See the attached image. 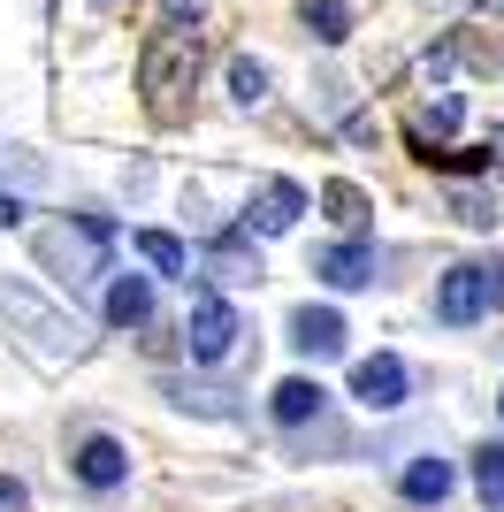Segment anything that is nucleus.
<instances>
[{"label":"nucleus","mask_w":504,"mask_h":512,"mask_svg":"<svg viewBox=\"0 0 504 512\" xmlns=\"http://www.w3.org/2000/svg\"><path fill=\"white\" fill-rule=\"evenodd\" d=\"M0 169H16L23 184H46V169H39V153H23V146H8V161H0Z\"/></svg>","instance_id":"23"},{"label":"nucleus","mask_w":504,"mask_h":512,"mask_svg":"<svg viewBox=\"0 0 504 512\" xmlns=\"http://www.w3.org/2000/svg\"><path fill=\"white\" fill-rule=\"evenodd\" d=\"M314 276L329 283V291H375L382 283V253L367 245V237H336V245L314 253Z\"/></svg>","instance_id":"6"},{"label":"nucleus","mask_w":504,"mask_h":512,"mask_svg":"<svg viewBox=\"0 0 504 512\" xmlns=\"http://www.w3.org/2000/svg\"><path fill=\"white\" fill-rule=\"evenodd\" d=\"M199 69H207V39H199V31L161 23L146 39V54H138V92H146L153 123H184L191 92H199Z\"/></svg>","instance_id":"2"},{"label":"nucleus","mask_w":504,"mask_h":512,"mask_svg":"<svg viewBox=\"0 0 504 512\" xmlns=\"http://www.w3.org/2000/svg\"><path fill=\"white\" fill-rule=\"evenodd\" d=\"M107 329H146L153 321V276H115L107 268Z\"/></svg>","instance_id":"14"},{"label":"nucleus","mask_w":504,"mask_h":512,"mask_svg":"<svg viewBox=\"0 0 504 512\" xmlns=\"http://www.w3.org/2000/svg\"><path fill=\"white\" fill-rule=\"evenodd\" d=\"M443 207H451V222H459V230H497V222H504V199L489 192V184H451V199H443Z\"/></svg>","instance_id":"18"},{"label":"nucleus","mask_w":504,"mask_h":512,"mask_svg":"<svg viewBox=\"0 0 504 512\" xmlns=\"http://www.w3.org/2000/svg\"><path fill=\"white\" fill-rule=\"evenodd\" d=\"M199 268H207L214 291H222V283H260V276H268V268H260V245H252L245 230H222L207 253H199Z\"/></svg>","instance_id":"10"},{"label":"nucleus","mask_w":504,"mask_h":512,"mask_svg":"<svg viewBox=\"0 0 504 512\" xmlns=\"http://www.w3.org/2000/svg\"><path fill=\"white\" fill-rule=\"evenodd\" d=\"M130 253L146 260L153 276H176V283H191V245H184V237H168V230H130Z\"/></svg>","instance_id":"16"},{"label":"nucleus","mask_w":504,"mask_h":512,"mask_svg":"<svg viewBox=\"0 0 504 512\" xmlns=\"http://www.w3.org/2000/svg\"><path fill=\"white\" fill-rule=\"evenodd\" d=\"M451 490H459V467L436 459V451H420V459L398 467V497H405V505H443Z\"/></svg>","instance_id":"12"},{"label":"nucleus","mask_w":504,"mask_h":512,"mask_svg":"<svg viewBox=\"0 0 504 512\" xmlns=\"http://www.w3.org/2000/svg\"><path fill=\"white\" fill-rule=\"evenodd\" d=\"M0 512H31V490H23L16 474H0Z\"/></svg>","instance_id":"24"},{"label":"nucleus","mask_w":504,"mask_h":512,"mask_svg":"<svg viewBox=\"0 0 504 512\" xmlns=\"http://www.w3.org/2000/svg\"><path fill=\"white\" fill-rule=\"evenodd\" d=\"M474 497H482V512H504V444L474 451Z\"/></svg>","instance_id":"21"},{"label":"nucleus","mask_w":504,"mask_h":512,"mask_svg":"<svg viewBox=\"0 0 504 512\" xmlns=\"http://www.w3.org/2000/svg\"><path fill=\"white\" fill-rule=\"evenodd\" d=\"M482 283H489V306H504V260H482Z\"/></svg>","instance_id":"27"},{"label":"nucleus","mask_w":504,"mask_h":512,"mask_svg":"<svg viewBox=\"0 0 504 512\" xmlns=\"http://www.w3.org/2000/svg\"><path fill=\"white\" fill-rule=\"evenodd\" d=\"M237 337H245V321H237V306L214 291V283H199L191 291V314H184V352L191 367H222L237 352Z\"/></svg>","instance_id":"4"},{"label":"nucleus","mask_w":504,"mask_h":512,"mask_svg":"<svg viewBox=\"0 0 504 512\" xmlns=\"http://www.w3.org/2000/svg\"><path fill=\"white\" fill-rule=\"evenodd\" d=\"M321 214H329V222H336V230H367V214H375V199H367V192H359V184H352V176H329V184H321Z\"/></svg>","instance_id":"17"},{"label":"nucleus","mask_w":504,"mask_h":512,"mask_svg":"<svg viewBox=\"0 0 504 512\" xmlns=\"http://www.w3.org/2000/svg\"><path fill=\"white\" fill-rule=\"evenodd\" d=\"M230 100H237V107H260V100H268V62L230 54Z\"/></svg>","instance_id":"22"},{"label":"nucleus","mask_w":504,"mask_h":512,"mask_svg":"<svg viewBox=\"0 0 504 512\" xmlns=\"http://www.w3.org/2000/svg\"><path fill=\"white\" fill-rule=\"evenodd\" d=\"M482 153H489V169H497V176H504V123H497V130H489V146H482Z\"/></svg>","instance_id":"28"},{"label":"nucleus","mask_w":504,"mask_h":512,"mask_svg":"<svg viewBox=\"0 0 504 512\" xmlns=\"http://www.w3.org/2000/svg\"><path fill=\"white\" fill-rule=\"evenodd\" d=\"M489 8H504V0H489Z\"/></svg>","instance_id":"30"},{"label":"nucleus","mask_w":504,"mask_h":512,"mask_svg":"<svg viewBox=\"0 0 504 512\" xmlns=\"http://www.w3.org/2000/svg\"><path fill=\"white\" fill-rule=\"evenodd\" d=\"M100 8H115V0H100Z\"/></svg>","instance_id":"31"},{"label":"nucleus","mask_w":504,"mask_h":512,"mask_svg":"<svg viewBox=\"0 0 504 512\" xmlns=\"http://www.w3.org/2000/svg\"><path fill=\"white\" fill-rule=\"evenodd\" d=\"M459 123H466V100H459V92H428V100H420V130H413V138L436 146V138H451Z\"/></svg>","instance_id":"19"},{"label":"nucleus","mask_w":504,"mask_h":512,"mask_svg":"<svg viewBox=\"0 0 504 512\" xmlns=\"http://www.w3.org/2000/svg\"><path fill=\"white\" fill-rule=\"evenodd\" d=\"M199 16H207V0H168V23H176V31H184V23L199 31Z\"/></svg>","instance_id":"25"},{"label":"nucleus","mask_w":504,"mask_h":512,"mask_svg":"<svg viewBox=\"0 0 504 512\" xmlns=\"http://www.w3.org/2000/svg\"><path fill=\"white\" fill-rule=\"evenodd\" d=\"M489 314V283H482V260H459L436 276V321L443 329H474Z\"/></svg>","instance_id":"7"},{"label":"nucleus","mask_w":504,"mask_h":512,"mask_svg":"<svg viewBox=\"0 0 504 512\" xmlns=\"http://www.w3.org/2000/svg\"><path fill=\"white\" fill-rule=\"evenodd\" d=\"M23 214H31V207H23V192H0V230H23Z\"/></svg>","instance_id":"26"},{"label":"nucleus","mask_w":504,"mask_h":512,"mask_svg":"<svg viewBox=\"0 0 504 512\" xmlns=\"http://www.w3.org/2000/svg\"><path fill=\"white\" fill-rule=\"evenodd\" d=\"M69 474H77L84 490H123L130 482V451L115 444V436H84V444L69 451Z\"/></svg>","instance_id":"11"},{"label":"nucleus","mask_w":504,"mask_h":512,"mask_svg":"<svg viewBox=\"0 0 504 512\" xmlns=\"http://www.w3.org/2000/svg\"><path fill=\"white\" fill-rule=\"evenodd\" d=\"M298 23H306L321 46H344V39H352V0H306V16H298Z\"/></svg>","instance_id":"20"},{"label":"nucleus","mask_w":504,"mask_h":512,"mask_svg":"<svg viewBox=\"0 0 504 512\" xmlns=\"http://www.w3.org/2000/svg\"><path fill=\"white\" fill-rule=\"evenodd\" d=\"M497 421H504V390H497Z\"/></svg>","instance_id":"29"},{"label":"nucleus","mask_w":504,"mask_h":512,"mask_svg":"<svg viewBox=\"0 0 504 512\" xmlns=\"http://www.w3.org/2000/svg\"><path fill=\"white\" fill-rule=\"evenodd\" d=\"M306 207H314V199H306L298 176H260V184L245 192V207H237V230L245 237H283V230H298Z\"/></svg>","instance_id":"5"},{"label":"nucleus","mask_w":504,"mask_h":512,"mask_svg":"<svg viewBox=\"0 0 504 512\" xmlns=\"http://www.w3.org/2000/svg\"><path fill=\"white\" fill-rule=\"evenodd\" d=\"M107 253H115V222H107V214H69V222H54V230H39V260L62 268L69 283L107 276Z\"/></svg>","instance_id":"3"},{"label":"nucleus","mask_w":504,"mask_h":512,"mask_svg":"<svg viewBox=\"0 0 504 512\" xmlns=\"http://www.w3.org/2000/svg\"><path fill=\"white\" fill-rule=\"evenodd\" d=\"M268 413H275V428H306V421L329 413V390H321L314 375H283V383L268 390Z\"/></svg>","instance_id":"13"},{"label":"nucleus","mask_w":504,"mask_h":512,"mask_svg":"<svg viewBox=\"0 0 504 512\" xmlns=\"http://www.w3.org/2000/svg\"><path fill=\"white\" fill-rule=\"evenodd\" d=\"M291 352L298 360H344V352H352V329H344V314H336V306H298L291 314Z\"/></svg>","instance_id":"9"},{"label":"nucleus","mask_w":504,"mask_h":512,"mask_svg":"<svg viewBox=\"0 0 504 512\" xmlns=\"http://www.w3.org/2000/svg\"><path fill=\"white\" fill-rule=\"evenodd\" d=\"M168 406L199 413V421H245V398L230 383H168Z\"/></svg>","instance_id":"15"},{"label":"nucleus","mask_w":504,"mask_h":512,"mask_svg":"<svg viewBox=\"0 0 504 512\" xmlns=\"http://www.w3.org/2000/svg\"><path fill=\"white\" fill-rule=\"evenodd\" d=\"M405 390H413V375H405L398 352H367V360H352V398L367 413H398Z\"/></svg>","instance_id":"8"},{"label":"nucleus","mask_w":504,"mask_h":512,"mask_svg":"<svg viewBox=\"0 0 504 512\" xmlns=\"http://www.w3.org/2000/svg\"><path fill=\"white\" fill-rule=\"evenodd\" d=\"M0 329H8V337H16L31 360H46V367L84 360L77 314H69V306H54L39 283H23V276H0Z\"/></svg>","instance_id":"1"}]
</instances>
